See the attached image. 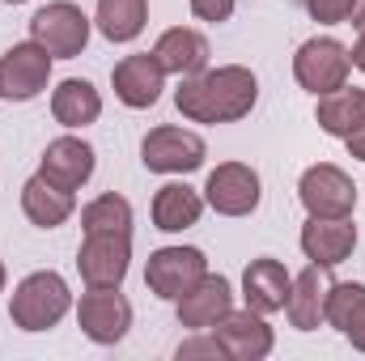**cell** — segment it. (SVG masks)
Listing matches in <instances>:
<instances>
[{"label": "cell", "mask_w": 365, "mask_h": 361, "mask_svg": "<svg viewBox=\"0 0 365 361\" xmlns=\"http://www.w3.org/2000/svg\"><path fill=\"white\" fill-rule=\"evenodd\" d=\"M102 39L110 43H132L145 21H149V0H98V13H93Z\"/></svg>", "instance_id": "d4e9b609"}, {"label": "cell", "mask_w": 365, "mask_h": 361, "mask_svg": "<svg viewBox=\"0 0 365 361\" xmlns=\"http://www.w3.org/2000/svg\"><path fill=\"white\" fill-rule=\"evenodd\" d=\"M297 200L310 217H353L357 208V183L349 179L340 166L319 162L310 166L297 183Z\"/></svg>", "instance_id": "5b68a950"}, {"label": "cell", "mask_w": 365, "mask_h": 361, "mask_svg": "<svg viewBox=\"0 0 365 361\" xmlns=\"http://www.w3.org/2000/svg\"><path fill=\"white\" fill-rule=\"evenodd\" d=\"M306 9H310L314 21H323V26H340V21L353 17L357 0H306Z\"/></svg>", "instance_id": "4316f807"}, {"label": "cell", "mask_w": 365, "mask_h": 361, "mask_svg": "<svg viewBox=\"0 0 365 361\" xmlns=\"http://www.w3.org/2000/svg\"><path fill=\"white\" fill-rule=\"evenodd\" d=\"M349 56H353V64H357V68H361V73H365V34H361V39H357V47H353Z\"/></svg>", "instance_id": "4dcf8cb0"}, {"label": "cell", "mask_w": 365, "mask_h": 361, "mask_svg": "<svg viewBox=\"0 0 365 361\" xmlns=\"http://www.w3.org/2000/svg\"><path fill=\"white\" fill-rule=\"evenodd\" d=\"M77 323L93 345H119L132 327V302L119 289H90V293H81Z\"/></svg>", "instance_id": "7c38bea8"}, {"label": "cell", "mask_w": 365, "mask_h": 361, "mask_svg": "<svg viewBox=\"0 0 365 361\" xmlns=\"http://www.w3.org/2000/svg\"><path fill=\"white\" fill-rule=\"evenodd\" d=\"M30 39L51 56V60H73L90 43V17L73 0H56L30 17Z\"/></svg>", "instance_id": "3957f363"}, {"label": "cell", "mask_w": 365, "mask_h": 361, "mask_svg": "<svg viewBox=\"0 0 365 361\" xmlns=\"http://www.w3.org/2000/svg\"><path fill=\"white\" fill-rule=\"evenodd\" d=\"M51 77V56L30 39V43H13L0 56V98L9 102H30L47 90Z\"/></svg>", "instance_id": "9c48e42d"}, {"label": "cell", "mask_w": 365, "mask_h": 361, "mask_svg": "<svg viewBox=\"0 0 365 361\" xmlns=\"http://www.w3.org/2000/svg\"><path fill=\"white\" fill-rule=\"evenodd\" d=\"M51 115L64 128H86V123H93L102 115V93L93 90L86 77H68L51 93Z\"/></svg>", "instance_id": "603a6c76"}, {"label": "cell", "mask_w": 365, "mask_h": 361, "mask_svg": "<svg viewBox=\"0 0 365 361\" xmlns=\"http://www.w3.org/2000/svg\"><path fill=\"white\" fill-rule=\"evenodd\" d=\"M132 264V234H86L77 268L90 289H119Z\"/></svg>", "instance_id": "ba28073f"}, {"label": "cell", "mask_w": 365, "mask_h": 361, "mask_svg": "<svg viewBox=\"0 0 365 361\" xmlns=\"http://www.w3.org/2000/svg\"><path fill=\"white\" fill-rule=\"evenodd\" d=\"M208 158V145L195 136V132H182V128H153L140 145V162L153 171V175H191L200 171Z\"/></svg>", "instance_id": "8992f818"}, {"label": "cell", "mask_w": 365, "mask_h": 361, "mask_svg": "<svg viewBox=\"0 0 365 361\" xmlns=\"http://www.w3.org/2000/svg\"><path fill=\"white\" fill-rule=\"evenodd\" d=\"M73 310V289L60 272H30L17 289H13V306L9 319L21 332H47L56 327L64 315Z\"/></svg>", "instance_id": "7a4b0ae2"}, {"label": "cell", "mask_w": 365, "mask_h": 361, "mask_svg": "<svg viewBox=\"0 0 365 361\" xmlns=\"http://www.w3.org/2000/svg\"><path fill=\"white\" fill-rule=\"evenodd\" d=\"M175 306H179V323L182 327H191V332H208L221 315L234 310V285H230L225 276L204 272V280H200L195 289H187Z\"/></svg>", "instance_id": "9a60e30c"}, {"label": "cell", "mask_w": 365, "mask_h": 361, "mask_svg": "<svg viewBox=\"0 0 365 361\" xmlns=\"http://www.w3.org/2000/svg\"><path fill=\"white\" fill-rule=\"evenodd\" d=\"M0 293H4V264H0Z\"/></svg>", "instance_id": "d6a6232c"}, {"label": "cell", "mask_w": 365, "mask_h": 361, "mask_svg": "<svg viewBox=\"0 0 365 361\" xmlns=\"http://www.w3.org/2000/svg\"><path fill=\"white\" fill-rule=\"evenodd\" d=\"M327 323L365 353V285L357 280H331L327 289Z\"/></svg>", "instance_id": "44dd1931"}, {"label": "cell", "mask_w": 365, "mask_h": 361, "mask_svg": "<svg viewBox=\"0 0 365 361\" xmlns=\"http://www.w3.org/2000/svg\"><path fill=\"white\" fill-rule=\"evenodd\" d=\"M187 357H225V349H221L217 336H195V340L179 345V361H187Z\"/></svg>", "instance_id": "f1b7e54d"}, {"label": "cell", "mask_w": 365, "mask_h": 361, "mask_svg": "<svg viewBox=\"0 0 365 361\" xmlns=\"http://www.w3.org/2000/svg\"><path fill=\"white\" fill-rule=\"evenodd\" d=\"M259 175L247 162H221L204 183V204L221 217H251L259 208Z\"/></svg>", "instance_id": "30bf717a"}, {"label": "cell", "mask_w": 365, "mask_h": 361, "mask_svg": "<svg viewBox=\"0 0 365 361\" xmlns=\"http://www.w3.org/2000/svg\"><path fill=\"white\" fill-rule=\"evenodd\" d=\"M314 119H319V128H323L327 136H340V141L353 136V132L365 123V90H349V86H340V90L323 93Z\"/></svg>", "instance_id": "cb8c5ba5"}, {"label": "cell", "mask_w": 365, "mask_h": 361, "mask_svg": "<svg viewBox=\"0 0 365 361\" xmlns=\"http://www.w3.org/2000/svg\"><path fill=\"white\" fill-rule=\"evenodd\" d=\"M208 332L221 340L225 357H234V361H264L268 353H272V345H276L268 319H264L259 310H251V306H247V310H230V315H221Z\"/></svg>", "instance_id": "8fae6325"}, {"label": "cell", "mask_w": 365, "mask_h": 361, "mask_svg": "<svg viewBox=\"0 0 365 361\" xmlns=\"http://www.w3.org/2000/svg\"><path fill=\"white\" fill-rule=\"evenodd\" d=\"M43 179H51L56 187H86L93 175V149L81 141V136H60L43 149V166H38Z\"/></svg>", "instance_id": "ac0fdd59"}, {"label": "cell", "mask_w": 365, "mask_h": 361, "mask_svg": "<svg viewBox=\"0 0 365 361\" xmlns=\"http://www.w3.org/2000/svg\"><path fill=\"white\" fill-rule=\"evenodd\" d=\"M349 73H353V56H349V47L336 43V39H306V43L297 47V56H293V77H297V86L310 90L314 98L349 86Z\"/></svg>", "instance_id": "277c9868"}, {"label": "cell", "mask_w": 365, "mask_h": 361, "mask_svg": "<svg viewBox=\"0 0 365 361\" xmlns=\"http://www.w3.org/2000/svg\"><path fill=\"white\" fill-rule=\"evenodd\" d=\"M289 289H293V276H289L284 264L272 260V255L251 260L247 272H242V302H247L251 310H259V315H276V310H284Z\"/></svg>", "instance_id": "2e32d148"}, {"label": "cell", "mask_w": 365, "mask_h": 361, "mask_svg": "<svg viewBox=\"0 0 365 361\" xmlns=\"http://www.w3.org/2000/svg\"><path fill=\"white\" fill-rule=\"evenodd\" d=\"M302 251L319 268H336L357 251V225L349 217H310L302 225Z\"/></svg>", "instance_id": "5bb4252c"}, {"label": "cell", "mask_w": 365, "mask_h": 361, "mask_svg": "<svg viewBox=\"0 0 365 361\" xmlns=\"http://www.w3.org/2000/svg\"><path fill=\"white\" fill-rule=\"evenodd\" d=\"M110 86H115V98L132 111H149L162 90H166V68L158 64V56L140 51V56H123L110 73Z\"/></svg>", "instance_id": "4fadbf2b"}, {"label": "cell", "mask_w": 365, "mask_h": 361, "mask_svg": "<svg viewBox=\"0 0 365 361\" xmlns=\"http://www.w3.org/2000/svg\"><path fill=\"white\" fill-rule=\"evenodd\" d=\"M81 230L86 234H132V204L115 191L98 195L81 208Z\"/></svg>", "instance_id": "484cf974"}, {"label": "cell", "mask_w": 365, "mask_h": 361, "mask_svg": "<svg viewBox=\"0 0 365 361\" xmlns=\"http://www.w3.org/2000/svg\"><path fill=\"white\" fill-rule=\"evenodd\" d=\"M353 21H357V26H365V0H357V9H353Z\"/></svg>", "instance_id": "1f68e13d"}, {"label": "cell", "mask_w": 365, "mask_h": 361, "mask_svg": "<svg viewBox=\"0 0 365 361\" xmlns=\"http://www.w3.org/2000/svg\"><path fill=\"white\" fill-rule=\"evenodd\" d=\"M327 268L310 264L302 276H293V289H289V302H284V315L297 332H314L327 323Z\"/></svg>", "instance_id": "e0dca14e"}, {"label": "cell", "mask_w": 365, "mask_h": 361, "mask_svg": "<svg viewBox=\"0 0 365 361\" xmlns=\"http://www.w3.org/2000/svg\"><path fill=\"white\" fill-rule=\"evenodd\" d=\"M344 145H349V153H353L357 162H365V123L353 132V136H344Z\"/></svg>", "instance_id": "f546056e"}, {"label": "cell", "mask_w": 365, "mask_h": 361, "mask_svg": "<svg viewBox=\"0 0 365 361\" xmlns=\"http://www.w3.org/2000/svg\"><path fill=\"white\" fill-rule=\"evenodd\" d=\"M4 4H26V0H4Z\"/></svg>", "instance_id": "836d02e7"}, {"label": "cell", "mask_w": 365, "mask_h": 361, "mask_svg": "<svg viewBox=\"0 0 365 361\" xmlns=\"http://www.w3.org/2000/svg\"><path fill=\"white\" fill-rule=\"evenodd\" d=\"M73 208H77L73 191H68V187H56V183L43 179V175L26 179V187H21V213H26L38 230L64 225V221L73 217Z\"/></svg>", "instance_id": "ffe728a7"}, {"label": "cell", "mask_w": 365, "mask_h": 361, "mask_svg": "<svg viewBox=\"0 0 365 361\" xmlns=\"http://www.w3.org/2000/svg\"><path fill=\"white\" fill-rule=\"evenodd\" d=\"M191 13L200 17V21H230L234 17V0H191Z\"/></svg>", "instance_id": "83f0119b"}, {"label": "cell", "mask_w": 365, "mask_h": 361, "mask_svg": "<svg viewBox=\"0 0 365 361\" xmlns=\"http://www.w3.org/2000/svg\"><path fill=\"white\" fill-rule=\"evenodd\" d=\"M255 98H259L255 73L242 64H225V68H204L195 77H182V86L175 90V106L195 123H234L251 115Z\"/></svg>", "instance_id": "6da1fadb"}, {"label": "cell", "mask_w": 365, "mask_h": 361, "mask_svg": "<svg viewBox=\"0 0 365 361\" xmlns=\"http://www.w3.org/2000/svg\"><path fill=\"white\" fill-rule=\"evenodd\" d=\"M153 56H158V64H162L166 73H175V77H195V73L208 68V39H204L200 30H191V26H175V30H166V34L158 39Z\"/></svg>", "instance_id": "d6986e66"}, {"label": "cell", "mask_w": 365, "mask_h": 361, "mask_svg": "<svg viewBox=\"0 0 365 361\" xmlns=\"http://www.w3.org/2000/svg\"><path fill=\"white\" fill-rule=\"evenodd\" d=\"M200 213H204V195H200L195 187H187V183H166V187H158V195H153V225H158L162 234H182V230H191V225L200 221Z\"/></svg>", "instance_id": "7402d4cb"}, {"label": "cell", "mask_w": 365, "mask_h": 361, "mask_svg": "<svg viewBox=\"0 0 365 361\" xmlns=\"http://www.w3.org/2000/svg\"><path fill=\"white\" fill-rule=\"evenodd\" d=\"M208 272V260L200 247H162L149 255V268H145V285L166 298V302H179L187 289H195Z\"/></svg>", "instance_id": "52a82bcc"}]
</instances>
